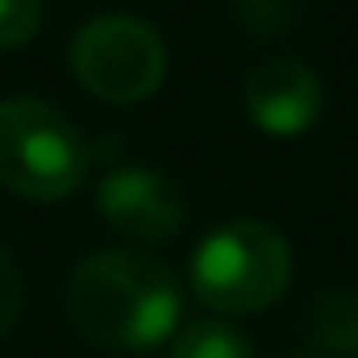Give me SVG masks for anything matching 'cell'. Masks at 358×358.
Here are the masks:
<instances>
[{
    "mask_svg": "<svg viewBox=\"0 0 358 358\" xmlns=\"http://www.w3.org/2000/svg\"><path fill=\"white\" fill-rule=\"evenodd\" d=\"M71 325L108 350H150L179 321L176 275L138 250H100L71 271Z\"/></svg>",
    "mask_w": 358,
    "mask_h": 358,
    "instance_id": "obj_1",
    "label": "cell"
},
{
    "mask_svg": "<svg viewBox=\"0 0 358 358\" xmlns=\"http://www.w3.org/2000/svg\"><path fill=\"white\" fill-rule=\"evenodd\" d=\"M84 134L46 100H0V183L29 200H63L88 176Z\"/></svg>",
    "mask_w": 358,
    "mask_h": 358,
    "instance_id": "obj_2",
    "label": "cell"
},
{
    "mask_svg": "<svg viewBox=\"0 0 358 358\" xmlns=\"http://www.w3.org/2000/svg\"><path fill=\"white\" fill-rule=\"evenodd\" d=\"M292 250L263 221L221 225L192 255V287L217 313H259L287 287Z\"/></svg>",
    "mask_w": 358,
    "mask_h": 358,
    "instance_id": "obj_3",
    "label": "cell"
},
{
    "mask_svg": "<svg viewBox=\"0 0 358 358\" xmlns=\"http://www.w3.org/2000/svg\"><path fill=\"white\" fill-rule=\"evenodd\" d=\"M71 71L100 100H142L167 76V46L155 25L129 13L92 17L71 42Z\"/></svg>",
    "mask_w": 358,
    "mask_h": 358,
    "instance_id": "obj_4",
    "label": "cell"
},
{
    "mask_svg": "<svg viewBox=\"0 0 358 358\" xmlns=\"http://www.w3.org/2000/svg\"><path fill=\"white\" fill-rule=\"evenodd\" d=\"M96 204L104 221L138 242H163L183 225V196L155 167H117L100 179Z\"/></svg>",
    "mask_w": 358,
    "mask_h": 358,
    "instance_id": "obj_5",
    "label": "cell"
},
{
    "mask_svg": "<svg viewBox=\"0 0 358 358\" xmlns=\"http://www.w3.org/2000/svg\"><path fill=\"white\" fill-rule=\"evenodd\" d=\"M325 88L300 59H267L246 80V113L267 134H300L321 117Z\"/></svg>",
    "mask_w": 358,
    "mask_h": 358,
    "instance_id": "obj_6",
    "label": "cell"
},
{
    "mask_svg": "<svg viewBox=\"0 0 358 358\" xmlns=\"http://www.w3.org/2000/svg\"><path fill=\"white\" fill-rule=\"evenodd\" d=\"M313 342L334 358H358V296L334 292L313 308Z\"/></svg>",
    "mask_w": 358,
    "mask_h": 358,
    "instance_id": "obj_7",
    "label": "cell"
},
{
    "mask_svg": "<svg viewBox=\"0 0 358 358\" xmlns=\"http://www.w3.org/2000/svg\"><path fill=\"white\" fill-rule=\"evenodd\" d=\"M171 358H255L250 342L225 321H196L179 334Z\"/></svg>",
    "mask_w": 358,
    "mask_h": 358,
    "instance_id": "obj_8",
    "label": "cell"
},
{
    "mask_svg": "<svg viewBox=\"0 0 358 358\" xmlns=\"http://www.w3.org/2000/svg\"><path fill=\"white\" fill-rule=\"evenodd\" d=\"M46 0H0V50L25 46L42 25Z\"/></svg>",
    "mask_w": 358,
    "mask_h": 358,
    "instance_id": "obj_9",
    "label": "cell"
},
{
    "mask_svg": "<svg viewBox=\"0 0 358 358\" xmlns=\"http://www.w3.org/2000/svg\"><path fill=\"white\" fill-rule=\"evenodd\" d=\"M17 308H21V279H17L8 250L0 246V338L17 325Z\"/></svg>",
    "mask_w": 358,
    "mask_h": 358,
    "instance_id": "obj_10",
    "label": "cell"
}]
</instances>
